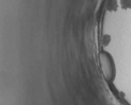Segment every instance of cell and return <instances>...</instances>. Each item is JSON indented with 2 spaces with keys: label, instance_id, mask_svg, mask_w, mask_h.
I'll return each instance as SVG.
<instances>
[{
  "label": "cell",
  "instance_id": "cell-1",
  "mask_svg": "<svg viewBox=\"0 0 131 105\" xmlns=\"http://www.w3.org/2000/svg\"><path fill=\"white\" fill-rule=\"evenodd\" d=\"M119 5L117 0H107L106 4V10L110 12H116L118 9Z\"/></svg>",
  "mask_w": 131,
  "mask_h": 105
},
{
  "label": "cell",
  "instance_id": "cell-2",
  "mask_svg": "<svg viewBox=\"0 0 131 105\" xmlns=\"http://www.w3.org/2000/svg\"><path fill=\"white\" fill-rule=\"evenodd\" d=\"M120 3L123 10H127L128 9H131V0H121Z\"/></svg>",
  "mask_w": 131,
  "mask_h": 105
},
{
  "label": "cell",
  "instance_id": "cell-3",
  "mask_svg": "<svg viewBox=\"0 0 131 105\" xmlns=\"http://www.w3.org/2000/svg\"><path fill=\"white\" fill-rule=\"evenodd\" d=\"M111 41V36L110 34H104L103 37V45H108Z\"/></svg>",
  "mask_w": 131,
  "mask_h": 105
}]
</instances>
